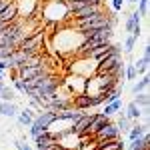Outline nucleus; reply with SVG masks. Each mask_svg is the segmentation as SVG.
Segmentation results:
<instances>
[{
	"instance_id": "obj_29",
	"label": "nucleus",
	"mask_w": 150,
	"mask_h": 150,
	"mask_svg": "<svg viewBox=\"0 0 150 150\" xmlns=\"http://www.w3.org/2000/svg\"><path fill=\"white\" fill-rule=\"evenodd\" d=\"M128 2H132V4H136V2H138V0H128Z\"/></svg>"
},
{
	"instance_id": "obj_24",
	"label": "nucleus",
	"mask_w": 150,
	"mask_h": 150,
	"mask_svg": "<svg viewBox=\"0 0 150 150\" xmlns=\"http://www.w3.org/2000/svg\"><path fill=\"white\" fill-rule=\"evenodd\" d=\"M124 2H126V0H112V10L120 12V10H122V6H124Z\"/></svg>"
},
{
	"instance_id": "obj_25",
	"label": "nucleus",
	"mask_w": 150,
	"mask_h": 150,
	"mask_svg": "<svg viewBox=\"0 0 150 150\" xmlns=\"http://www.w3.org/2000/svg\"><path fill=\"white\" fill-rule=\"evenodd\" d=\"M14 146H16V150H32L26 142H22V140H16V142H14Z\"/></svg>"
},
{
	"instance_id": "obj_7",
	"label": "nucleus",
	"mask_w": 150,
	"mask_h": 150,
	"mask_svg": "<svg viewBox=\"0 0 150 150\" xmlns=\"http://www.w3.org/2000/svg\"><path fill=\"white\" fill-rule=\"evenodd\" d=\"M34 116H36L34 108H30V106H28V108H22V110H18V114H16V120H18V124H20V126L28 128L30 124H32Z\"/></svg>"
},
{
	"instance_id": "obj_11",
	"label": "nucleus",
	"mask_w": 150,
	"mask_h": 150,
	"mask_svg": "<svg viewBox=\"0 0 150 150\" xmlns=\"http://www.w3.org/2000/svg\"><path fill=\"white\" fill-rule=\"evenodd\" d=\"M16 18H18V12H16V4H14V0H12L10 4L0 12V22H12V20H16Z\"/></svg>"
},
{
	"instance_id": "obj_21",
	"label": "nucleus",
	"mask_w": 150,
	"mask_h": 150,
	"mask_svg": "<svg viewBox=\"0 0 150 150\" xmlns=\"http://www.w3.org/2000/svg\"><path fill=\"white\" fill-rule=\"evenodd\" d=\"M14 50H16V46H0V60H6Z\"/></svg>"
},
{
	"instance_id": "obj_13",
	"label": "nucleus",
	"mask_w": 150,
	"mask_h": 150,
	"mask_svg": "<svg viewBox=\"0 0 150 150\" xmlns=\"http://www.w3.org/2000/svg\"><path fill=\"white\" fill-rule=\"evenodd\" d=\"M148 124H132L130 126V130L126 132V136H128V140H136V138H140L144 132H148Z\"/></svg>"
},
{
	"instance_id": "obj_10",
	"label": "nucleus",
	"mask_w": 150,
	"mask_h": 150,
	"mask_svg": "<svg viewBox=\"0 0 150 150\" xmlns=\"http://www.w3.org/2000/svg\"><path fill=\"white\" fill-rule=\"evenodd\" d=\"M18 106H16V102H2L0 100V116H4V118H16V114H18Z\"/></svg>"
},
{
	"instance_id": "obj_3",
	"label": "nucleus",
	"mask_w": 150,
	"mask_h": 150,
	"mask_svg": "<svg viewBox=\"0 0 150 150\" xmlns=\"http://www.w3.org/2000/svg\"><path fill=\"white\" fill-rule=\"evenodd\" d=\"M34 148L36 150H40V148H44V146H50V144H56L58 142V134L50 128V130H44V132H40L38 136H34Z\"/></svg>"
},
{
	"instance_id": "obj_20",
	"label": "nucleus",
	"mask_w": 150,
	"mask_h": 150,
	"mask_svg": "<svg viewBox=\"0 0 150 150\" xmlns=\"http://www.w3.org/2000/svg\"><path fill=\"white\" fill-rule=\"evenodd\" d=\"M124 78H126V80H136V78H138L134 64H126V66H124Z\"/></svg>"
},
{
	"instance_id": "obj_17",
	"label": "nucleus",
	"mask_w": 150,
	"mask_h": 150,
	"mask_svg": "<svg viewBox=\"0 0 150 150\" xmlns=\"http://www.w3.org/2000/svg\"><path fill=\"white\" fill-rule=\"evenodd\" d=\"M118 114H120V120L116 122V126H118V130H120V132H124V134H126L134 122H132V120H128L126 116H124V110H122V112H118Z\"/></svg>"
},
{
	"instance_id": "obj_12",
	"label": "nucleus",
	"mask_w": 150,
	"mask_h": 150,
	"mask_svg": "<svg viewBox=\"0 0 150 150\" xmlns=\"http://www.w3.org/2000/svg\"><path fill=\"white\" fill-rule=\"evenodd\" d=\"M140 20H142V16H140V12H138V10L130 12V16L126 18V24H124V30H126L128 34H130L134 28H138V26H140Z\"/></svg>"
},
{
	"instance_id": "obj_30",
	"label": "nucleus",
	"mask_w": 150,
	"mask_h": 150,
	"mask_svg": "<svg viewBox=\"0 0 150 150\" xmlns=\"http://www.w3.org/2000/svg\"><path fill=\"white\" fill-rule=\"evenodd\" d=\"M2 88H4V82H0V90H2Z\"/></svg>"
},
{
	"instance_id": "obj_1",
	"label": "nucleus",
	"mask_w": 150,
	"mask_h": 150,
	"mask_svg": "<svg viewBox=\"0 0 150 150\" xmlns=\"http://www.w3.org/2000/svg\"><path fill=\"white\" fill-rule=\"evenodd\" d=\"M54 122H56V112H52V110H40V112L34 116L32 124L28 126V134L34 138V136H38V134H40V132L50 130Z\"/></svg>"
},
{
	"instance_id": "obj_15",
	"label": "nucleus",
	"mask_w": 150,
	"mask_h": 150,
	"mask_svg": "<svg viewBox=\"0 0 150 150\" xmlns=\"http://www.w3.org/2000/svg\"><path fill=\"white\" fill-rule=\"evenodd\" d=\"M148 84H150V78H148V72H146V74H142V76H140V80L134 82V86H132V94L144 92V90L148 88Z\"/></svg>"
},
{
	"instance_id": "obj_6",
	"label": "nucleus",
	"mask_w": 150,
	"mask_h": 150,
	"mask_svg": "<svg viewBox=\"0 0 150 150\" xmlns=\"http://www.w3.org/2000/svg\"><path fill=\"white\" fill-rule=\"evenodd\" d=\"M100 12H106L102 4H88V6H82L78 10H74L70 14V18H88V16L100 14Z\"/></svg>"
},
{
	"instance_id": "obj_18",
	"label": "nucleus",
	"mask_w": 150,
	"mask_h": 150,
	"mask_svg": "<svg viewBox=\"0 0 150 150\" xmlns=\"http://www.w3.org/2000/svg\"><path fill=\"white\" fill-rule=\"evenodd\" d=\"M14 98H16V94H14V90H12L10 86H4L0 90V100L2 102H14Z\"/></svg>"
},
{
	"instance_id": "obj_9",
	"label": "nucleus",
	"mask_w": 150,
	"mask_h": 150,
	"mask_svg": "<svg viewBox=\"0 0 150 150\" xmlns=\"http://www.w3.org/2000/svg\"><path fill=\"white\" fill-rule=\"evenodd\" d=\"M124 116H126L128 120H132V122H138L140 116H142V108H140L138 104H134V100H132V102L126 104V108H124Z\"/></svg>"
},
{
	"instance_id": "obj_19",
	"label": "nucleus",
	"mask_w": 150,
	"mask_h": 150,
	"mask_svg": "<svg viewBox=\"0 0 150 150\" xmlns=\"http://www.w3.org/2000/svg\"><path fill=\"white\" fill-rule=\"evenodd\" d=\"M136 40H138L136 36L128 34L126 38H124V48H122V50H124L126 54H132V50H134V46H136Z\"/></svg>"
},
{
	"instance_id": "obj_2",
	"label": "nucleus",
	"mask_w": 150,
	"mask_h": 150,
	"mask_svg": "<svg viewBox=\"0 0 150 150\" xmlns=\"http://www.w3.org/2000/svg\"><path fill=\"white\" fill-rule=\"evenodd\" d=\"M18 72V78L20 80H30V78H36L44 72H50L46 66V62H40V64H34V66H22V68H16Z\"/></svg>"
},
{
	"instance_id": "obj_23",
	"label": "nucleus",
	"mask_w": 150,
	"mask_h": 150,
	"mask_svg": "<svg viewBox=\"0 0 150 150\" xmlns=\"http://www.w3.org/2000/svg\"><path fill=\"white\" fill-rule=\"evenodd\" d=\"M136 4H138V12H140V16H146V14H148V0H138Z\"/></svg>"
},
{
	"instance_id": "obj_8",
	"label": "nucleus",
	"mask_w": 150,
	"mask_h": 150,
	"mask_svg": "<svg viewBox=\"0 0 150 150\" xmlns=\"http://www.w3.org/2000/svg\"><path fill=\"white\" fill-rule=\"evenodd\" d=\"M148 146H150V134L148 132H144L140 138L128 142V150H148Z\"/></svg>"
},
{
	"instance_id": "obj_26",
	"label": "nucleus",
	"mask_w": 150,
	"mask_h": 150,
	"mask_svg": "<svg viewBox=\"0 0 150 150\" xmlns=\"http://www.w3.org/2000/svg\"><path fill=\"white\" fill-rule=\"evenodd\" d=\"M4 70H8V64H6V60H0V72H4Z\"/></svg>"
},
{
	"instance_id": "obj_22",
	"label": "nucleus",
	"mask_w": 150,
	"mask_h": 150,
	"mask_svg": "<svg viewBox=\"0 0 150 150\" xmlns=\"http://www.w3.org/2000/svg\"><path fill=\"white\" fill-rule=\"evenodd\" d=\"M12 82H14V88H16V90H18L20 94H24V92H26L28 84H26L24 80H20V78H16V80H12Z\"/></svg>"
},
{
	"instance_id": "obj_5",
	"label": "nucleus",
	"mask_w": 150,
	"mask_h": 150,
	"mask_svg": "<svg viewBox=\"0 0 150 150\" xmlns=\"http://www.w3.org/2000/svg\"><path fill=\"white\" fill-rule=\"evenodd\" d=\"M116 138H120V130H118V126H116L114 122H110L108 126H104L102 130H98L94 134L96 142H100V140H116Z\"/></svg>"
},
{
	"instance_id": "obj_4",
	"label": "nucleus",
	"mask_w": 150,
	"mask_h": 150,
	"mask_svg": "<svg viewBox=\"0 0 150 150\" xmlns=\"http://www.w3.org/2000/svg\"><path fill=\"white\" fill-rule=\"evenodd\" d=\"M112 120H110V116H106V114H102V112H96V114L92 116V120H90V126H88V136H94L98 130H102L104 126H108Z\"/></svg>"
},
{
	"instance_id": "obj_14",
	"label": "nucleus",
	"mask_w": 150,
	"mask_h": 150,
	"mask_svg": "<svg viewBox=\"0 0 150 150\" xmlns=\"http://www.w3.org/2000/svg\"><path fill=\"white\" fill-rule=\"evenodd\" d=\"M120 110H122V98H118V100H114V102H106L104 108H102V114L112 118V116H114L116 112H120Z\"/></svg>"
},
{
	"instance_id": "obj_16",
	"label": "nucleus",
	"mask_w": 150,
	"mask_h": 150,
	"mask_svg": "<svg viewBox=\"0 0 150 150\" xmlns=\"http://www.w3.org/2000/svg\"><path fill=\"white\" fill-rule=\"evenodd\" d=\"M134 104H138L142 110H146L150 106V94L144 90V92H138V94H134Z\"/></svg>"
},
{
	"instance_id": "obj_28",
	"label": "nucleus",
	"mask_w": 150,
	"mask_h": 150,
	"mask_svg": "<svg viewBox=\"0 0 150 150\" xmlns=\"http://www.w3.org/2000/svg\"><path fill=\"white\" fill-rule=\"evenodd\" d=\"M4 80V72H0V82Z\"/></svg>"
},
{
	"instance_id": "obj_27",
	"label": "nucleus",
	"mask_w": 150,
	"mask_h": 150,
	"mask_svg": "<svg viewBox=\"0 0 150 150\" xmlns=\"http://www.w3.org/2000/svg\"><path fill=\"white\" fill-rule=\"evenodd\" d=\"M6 24H8V22H0V32H2V30L6 28Z\"/></svg>"
}]
</instances>
